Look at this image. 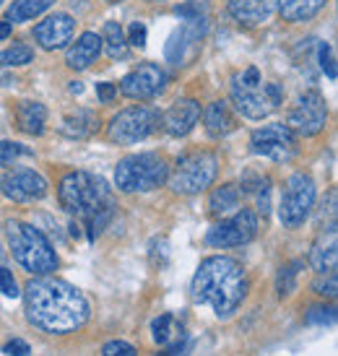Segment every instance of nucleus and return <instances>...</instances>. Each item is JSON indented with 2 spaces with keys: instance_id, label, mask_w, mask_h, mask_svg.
Masks as SVG:
<instances>
[{
  "instance_id": "1",
  "label": "nucleus",
  "mask_w": 338,
  "mask_h": 356,
  "mask_svg": "<svg viewBox=\"0 0 338 356\" xmlns=\"http://www.w3.org/2000/svg\"><path fill=\"white\" fill-rule=\"evenodd\" d=\"M26 317L45 333H73L89 320V302L79 289L60 278L40 276L24 289Z\"/></svg>"
},
{
  "instance_id": "2",
  "label": "nucleus",
  "mask_w": 338,
  "mask_h": 356,
  "mask_svg": "<svg viewBox=\"0 0 338 356\" xmlns=\"http://www.w3.org/2000/svg\"><path fill=\"white\" fill-rule=\"evenodd\" d=\"M248 297L245 268L234 257H206L193 276V299L209 305L219 317H229Z\"/></svg>"
},
{
  "instance_id": "3",
  "label": "nucleus",
  "mask_w": 338,
  "mask_h": 356,
  "mask_svg": "<svg viewBox=\"0 0 338 356\" xmlns=\"http://www.w3.org/2000/svg\"><path fill=\"white\" fill-rule=\"evenodd\" d=\"M60 206L73 216H81L89 224V237L94 239L102 229L107 227L112 216V190L104 182V177L91 172H70L60 179L58 188Z\"/></svg>"
},
{
  "instance_id": "4",
  "label": "nucleus",
  "mask_w": 338,
  "mask_h": 356,
  "mask_svg": "<svg viewBox=\"0 0 338 356\" xmlns=\"http://www.w3.org/2000/svg\"><path fill=\"white\" fill-rule=\"evenodd\" d=\"M6 237H8L10 252L16 263L24 266L34 276H47L58 268V255L52 250L50 239L42 234L37 227L26 221H8L6 224Z\"/></svg>"
},
{
  "instance_id": "5",
  "label": "nucleus",
  "mask_w": 338,
  "mask_h": 356,
  "mask_svg": "<svg viewBox=\"0 0 338 356\" xmlns=\"http://www.w3.org/2000/svg\"><path fill=\"white\" fill-rule=\"evenodd\" d=\"M229 91H232V102L237 112L248 120L268 118L273 109H279L281 97H284L279 83H263L260 70L255 65L245 68L242 73H234Z\"/></svg>"
},
{
  "instance_id": "6",
  "label": "nucleus",
  "mask_w": 338,
  "mask_h": 356,
  "mask_svg": "<svg viewBox=\"0 0 338 356\" xmlns=\"http://www.w3.org/2000/svg\"><path fill=\"white\" fill-rule=\"evenodd\" d=\"M169 177V167L159 154H133L115 167V185L122 193H151Z\"/></svg>"
},
{
  "instance_id": "7",
  "label": "nucleus",
  "mask_w": 338,
  "mask_h": 356,
  "mask_svg": "<svg viewBox=\"0 0 338 356\" xmlns=\"http://www.w3.org/2000/svg\"><path fill=\"white\" fill-rule=\"evenodd\" d=\"M219 172V159L211 151H195L188 154L177 161L175 172L167 177L169 188L179 193V195H198L206 188H211V182L216 179Z\"/></svg>"
},
{
  "instance_id": "8",
  "label": "nucleus",
  "mask_w": 338,
  "mask_h": 356,
  "mask_svg": "<svg viewBox=\"0 0 338 356\" xmlns=\"http://www.w3.org/2000/svg\"><path fill=\"white\" fill-rule=\"evenodd\" d=\"M161 125L159 109L154 107H130L115 115L110 122V140L120 146H133L138 140L154 136Z\"/></svg>"
},
{
  "instance_id": "9",
  "label": "nucleus",
  "mask_w": 338,
  "mask_h": 356,
  "mask_svg": "<svg viewBox=\"0 0 338 356\" xmlns=\"http://www.w3.org/2000/svg\"><path fill=\"white\" fill-rule=\"evenodd\" d=\"M315 206V182L305 172H294L287 179V188L279 203V218L287 229H297L305 224Z\"/></svg>"
},
{
  "instance_id": "10",
  "label": "nucleus",
  "mask_w": 338,
  "mask_h": 356,
  "mask_svg": "<svg viewBox=\"0 0 338 356\" xmlns=\"http://www.w3.org/2000/svg\"><path fill=\"white\" fill-rule=\"evenodd\" d=\"M258 234V216L250 208H239L234 216L219 221L216 227L209 229L206 234V245L211 248H239L248 245L250 239Z\"/></svg>"
},
{
  "instance_id": "11",
  "label": "nucleus",
  "mask_w": 338,
  "mask_h": 356,
  "mask_svg": "<svg viewBox=\"0 0 338 356\" xmlns=\"http://www.w3.org/2000/svg\"><path fill=\"white\" fill-rule=\"evenodd\" d=\"M250 146L258 156H268L271 161H279V164H287L297 156V136L284 125V122H276V125H266V128H258L250 138Z\"/></svg>"
},
{
  "instance_id": "12",
  "label": "nucleus",
  "mask_w": 338,
  "mask_h": 356,
  "mask_svg": "<svg viewBox=\"0 0 338 356\" xmlns=\"http://www.w3.org/2000/svg\"><path fill=\"white\" fill-rule=\"evenodd\" d=\"M328 122V107H325V99L320 97L318 91H305L297 99L294 109L289 112L287 118V128L294 133V136H318L320 130L325 128Z\"/></svg>"
},
{
  "instance_id": "13",
  "label": "nucleus",
  "mask_w": 338,
  "mask_h": 356,
  "mask_svg": "<svg viewBox=\"0 0 338 356\" xmlns=\"http://www.w3.org/2000/svg\"><path fill=\"white\" fill-rule=\"evenodd\" d=\"M209 31V21L203 16H190L185 19V24L179 26L167 42V60L175 65H185L195 52H198L200 42Z\"/></svg>"
},
{
  "instance_id": "14",
  "label": "nucleus",
  "mask_w": 338,
  "mask_h": 356,
  "mask_svg": "<svg viewBox=\"0 0 338 356\" xmlns=\"http://www.w3.org/2000/svg\"><path fill=\"white\" fill-rule=\"evenodd\" d=\"M0 190L6 193V198L16 200V203H31V200L47 195V179L34 169H10L6 172V177L0 179Z\"/></svg>"
},
{
  "instance_id": "15",
  "label": "nucleus",
  "mask_w": 338,
  "mask_h": 356,
  "mask_svg": "<svg viewBox=\"0 0 338 356\" xmlns=\"http://www.w3.org/2000/svg\"><path fill=\"white\" fill-rule=\"evenodd\" d=\"M167 89V73L156 63H143L136 70H130L120 83V91L128 99H151Z\"/></svg>"
},
{
  "instance_id": "16",
  "label": "nucleus",
  "mask_w": 338,
  "mask_h": 356,
  "mask_svg": "<svg viewBox=\"0 0 338 356\" xmlns=\"http://www.w3.org/2000/svg\"><path fill=\"white\" fill-rule=\"evenodd\" d=\"M73 31H76L73 16H68V13H52V16H47V19L34 26V40L40 42V47L47 52L63 50L73 40Z\"/></svg>"
},
{
  "instance_id": "17",
  "label": "nucleus",
  "mask_w": 338,
  "mask_h": 356,
  "mask_svg": "<svg viewBox=\"0 0 338 356\" xmlns=\"http://www.w3.org/2000/svg\"><path fill=\"white\" fill-rule=\"evenodd\" d=\"M200 120V104L195 99H177L167 109V115H161V122L167 128L169 136H188L190 130L198 125Z\"/></svg>"
},
{
  "instance_id": "18",
  "label": "nucleus",
  "mask_w": 338,
  "mask_h": 356,
  "mask_svg": "<svg viewBox=\"0 0 338 356\" xmlns=\"http://www.w3.org/2000/svg\"><path fill=\"white\" fill-rule=\"evenodd\" d=\"M309 266L315 268L318 273H336L338 266V232L336 224H330L320 239L312 245V252H309Z\"/></svg>"
},
{
  "instance_id": "19",
  "label": "nucleus",
  "mask_w": 338,
  "mask_h": 356,
  "mask_svg": "<svg viewBox=\"0 0 338 356\" xmlns=\"http://www.w3.org/2000/svg\"><path fill=\"white\" fill-rule=\"evenodd\" d=\"M279 0H229V16L245 26H258L273 16Z\"/></svg>"
},
{
  "instance_id": "20",
  "label": "nucleus",
  "mask_w": 338,
  "mask_h": 356,
  "mask_svg": "<svg viewBox=\"0 0 338 356\" xmlns=\"http://www.w3.org/2000/svg\"><path fill=\"white\" fill-rule=\"evenodd\" d=\"M99 52H102L99 34H97V31H83L79 37V42L68 50L65 63H68V68H73V70H86L91 63H97Z\"/></svg>"
},
{
  "instance_id": "21",
  "label": "nucleus",
  "mask_w": 338,
  "mask_h": 356,
  "mask_svg": "<svg viewBox=\"0 0 338 356\" xmlns=\"http://www.w3.org/2000/svg\"><path fill=\"white\" fill-rule=\"evenodd\" d=\"M99 128V120L97 115L91 112V109H76V112H68L65 118H63V133L68 136V138H89L94 136Z\"/></svg>"
},
{
  "instance_id": "22",
  "label": "nucleus",
  "mask_w": 338,
  "mask_h": 356,
  "mask_svg": "<svg viewBox=\"0 0 338 356\" xmlns=\"http://www.w3.org/2000/svg\"><path fill=\"white\" fill-rule=\"evenodd\" d=\"M151 336L159 346H177V343L185 341V327L175 315L164 312V315H159L151 323Z\"/></svg>"
},
{
  "instance_id": "23",
  "label": "nucleus",
  "mask_w": 338,
  "mask_h": 356,
  "mask_svg": "<svg viewBox=\"0 0 338 356\" xmlns=\"http://www.w3.org/2000/svg\"><path fill=\"white\" fill-rule=\"evenodd\" d=\"M16 122L24 133L29 136H42L45 133V122H47V109L40 102H21L16 107Z\"/></svg>"
},
{
  "instance_id": "24",
  "label": "nucleus",
  "mask_w": 338,
  "mask_h": 356,
  "mask_svg": "<svg viewBox=\"0 0 338 356\" xmlns=\"http://www.w3.org/2000/svg\"><path fill=\"white\" fill-rule=\"evenodd\" d=\"M328 0H279V10L284 21L299 24V21H309L325 8Z\"/></svg>"
},
{
  "instance_id": "25",
  "label": "nucleus",
  "mask_w": 338,
  "mask_h": 356,
  "mask_svg": "<svg viewBox=\"0 0 338 356\" xmlns=\"http://www.w3.org/2000/svg\"><path fill=\"white\" fill-rule=\"evenodd\" d=\"M206 130H209L214 138L229 136L234 130V118L229 112L227 102H211L206 107Z\"/></svg>"
},
{
  "instance_id": "26",
  "label": "nucleus",
  "mask_w": 338,
  "mask_h": 356,
  "mask_svg": "<svg viewBox=\"0 0 338 356\" xmlns=\"http://www.w3.org/2000/svg\"><path fill=\"white\" fill-rule=\"evenodd\" d=\"M50 6H55V0H13L6 21H10V24H24V21H31L34 16L45 13Z\"/></svg>"
},
{
  "instance_id": "27",
  "label": "nucleus",
  "mask_w": 338,
  "mask_h": 356,
  "mask_svg": "<svg viewBox=\"0 0 338 356\" xmlns=\"http://www.w3.org/2000/svg\"><path fill=\"white\" fill-rule=\"evenodd\" d=\"M102 47H107V55H110L112 60L125 58V52H128V40H125L122 26H120L118 21H107V24H104Z\"/></svg>"
},
{
  "instance_id": "28",
  "label": "nucleus",
  "mask_w": 338,
  "mask_h": 356,
  "mask_svg": "<svg viewBox=\"0 0 338 356\" xmlns=\"http://www.w3.org/2000/svg\"><path fill=\"white\" fill-rule=\"evenodd\" d=\"M211 213L214 216H224L229 211H234L239 206V190L234 185H221L211 193Z\"/></svg>"
},
{
  "instance_id": "29",
  "label": "nucleus",
  "mask_w": 338,
  "mask_h": 356,
  "mask_svg": "<svg viewBox=\"0 0 338 356\" xmlns=\"http://www.w3.org/2000/svg\"><path fill=\"white\" fill-rule=\"evenodd\" d=\"M34 58V50H31L29 44H24V42H13L10 47L0 52V65H6V68H19V65H26L31 63Z\"/></svg>"
},
{
  "instance_id": "30",
  "label": "nucleus",
  "mask_w": 338,
  "mask_h": 356,
  "mask_svg": "<svg viewBox=\"0 0 338 356\" xmlns=\"http://www.w3.org/2000/svg\"><path fill=\"white\" fill-rule=\"evenodd\" d=\"M299 268H302V263H291V266L281 268L279 276H276V291H279V297H289L291 291H294V286H297V273Z\"/></svg>"
},
{
  "instance_id": "31",
  "label": "nucleus",
  "mask_w": 338,
  "mask_h": 356,
  "mask_svg": "<svg viewBox=\"0 0 338 356\" xmlns=\"http://www.w3.org/2000/svg\"><path fill=\"white\" fill-rule=\"evenodd\" d=\"M29 149H24L21 143L13 140H0V167H10L19 156H26Z\"/></svg>"
},
{
  "instance_id": "32",
  "label": "nucleus",
  "mask_w": 338,
  "mask_h": 356,
  "mask_svg": "<svg viewBox=\"0 0 338 356\" xmlns=\"http://www.w3.org/2000/svg\"><path fill=\"white\" fill-rule=\"evenodd\" d=\"M318 58H320V68L325 70V76L330 81H336L338 70H336V55H333V47H330L328 42H323L318 50Z\"/></svg>"
},
{
  "instance_id": "33",
  "label": "nucleus",
  "mask_w": 338,
  "mask_h": 356,
  "mask_svg": "<svg viewBox=\"0 0 338 356\" xmlns=\"http://www.w3.org/2000/svg\"><path fill=\"white\" fill-rule=\"evenodd\" d=\"M0 291L6 294V297H19V284H16V278L10 273L8 268L0 263Z\"/></svg>"
},
{
  "instance_id": "34",
  "label": "nucleus",
  "mask_w": 338,
  "mask_h": 356,
  "mask_svg": "<svg viewBox=\"0 0 338 356\" xmlns=\"http://www.w3.org/2000/svg\"><path fill=\"white\" fill-rule=\"evenodd\" d=\"M333 320H336V309H333V307H312L307 312V323L325 325V323H333Z\"/></svg>"
},
{
  "instance_id": "35",
  "label": "nucleus",
  "mask_w": 338,
  "mask_h": 356,
  "mask_svg": "<svg viewBox=\"0 0 338 356\" xmlns=\"http://www.w3.org/2000/svg\"><path fill=\"white\" fill-rule=\"evenodd\" d=\"M128 42L133 47H138L143 50L146 47V24H140V21H133L128 29Z\"/></svg>"
},
{
  "instance_id": "36",
  "label": "nucleus",
  "mask_w": 338,
  "mask_h": 356,
  "mask_svg": "<svg viewBox=\"0 0 338 356\" xmlns=\"http://www.w3.org/2000/svg\"><path fill=\"white\" fill-rule=\"evenodd\" d=\"M102 356H136V348L125 343V341H110L102 348Z\"/></svg>"
},
{
  "instance_id": "37",
  "label": "nucleus",
  "mask_w": 338,
  "mask_h": 356,
  "mask_svg": "<svg viewBox=\"0 0 338 356\" xmlns=\"http://www.w3.org/2000/svg\"><path fill=\"white\" fill-rule=\"evenodd\" d=\"M3 354H8V356H29L31 354V348L26 341H21V338H13V341H8L6 346H3Z\"/></svg>"
},
{
  "instance_id": "38",
  "label": "nucleus",
  "mask_w": 338,
  "mask_h": 356,
  "mask_svg": "<svg viewBox=\"0 0 338 356\" xmlns=\"http://www.w3.org/2000/svg\"><path fill=\"white\" fill-rule=\"evenodd\" d=\"M315 291H318L320 297H336V273H328V281H315Z\"/></svg>"
},
{
  "instance_id": "39",
  "label": "nucleus",
  "mask_w": 338,
  "mask_h": 356,
  "mask_svg": "<svg viewBox=\"0 0 338 356\" xmlns=\"http://www.w3.org/2000/svg\"><path fill=\"white\" fill-rule=\"evenodd\" d=\"M97 97H99L104 104H110V102L118 97V86H115V83H97Z\"/></svg>"
},
{
  "instance_id": "40",
  "label": "nucleus",
  "mask_w": 338,
  "mask_h": 356,
  "mask_svg": "<svg viewBox=\"0 0 338 356\" xmlns=\"http://www.w3.org/2000/svg\"><path fill=\"white\" fill-rule=\"evenodd\" d=\"M10 29H13V24H10V21H0V40H8Z\"/></svg>"
},
{
  "instance_id": "41",
  "label": "nucleus",
  "mask_w": 338,
  "mask_h": 356,
  "mask_svg": "<svg viewBox=\"0 0 338 356\" xmlns=\"http://www.w3.org/2000/svg\"><path fill=\"white\" fill-rule=\"evenodd\" d=\"M179 351H182V343H177V346H167V351H161V354H156V356H179Z\"/></svg>"
},
{
  "instance_id": "42",
  "label": "nucleus",
  "mask_w": 338,
  "mask_h": 356,
  "mask_svg": "<svg viewBox=\"0 0 338 356\" xmlns=\"http://www.w3.org/2000/svg\"><path fill=\"white\" fill-rule=\"evenodd\" d=\"M70 91H73V94H81V91H83V86H81L79 81H76V83H70Z\"/></svg>"
},
{
  "instance_id": "43",
  "label": "nucleus",
  "mask_w": 338,
  "mask_h": 356,
  "mask_svg": "<svg viewBox=\"0 0 338 356\" xmlns=\"http://www.w3.org/2000/svg\"><path fill=\"white\" fill-rule=\"evenodd\" d=\"M107 3H122V0H107Z\"/></svg>"
},
{
  "instance_id": "44",
  "label": "nucleus",
  "mask_w": 338,
  "mask_h": 356,
  "mask_svg": "<svg viewBox=\"0 0 338 356\" xmlns=\"http://www.w3.org/2000/svg\"><path fill=\"white\" fill-rule=\"evenodd\" d=\"M0 6H3V0H0Z\"/></svg>"
}]
</instances>
